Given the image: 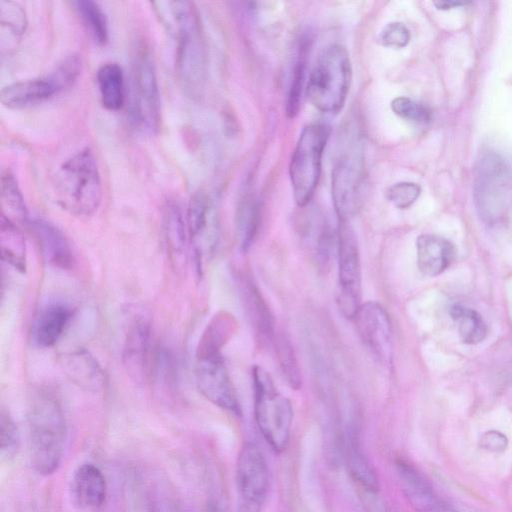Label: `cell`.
Masks as SVG:
<instances>
[{
    "instance_id": "cell-1",
    "label": "cell",
    "mask_w": 512,
    "mask_h": 512,
    "mask_svg": "<svg viewBox=\"0 0 512 512\" xmlns=\"http://www.w3.org/2000/svg\"><path fill=\"white\" fill-rule=\"evenodd\" d=\"M29 457L41 475L54 473L61 462L66 423L60 403L49 391H37L28 412Z\"/></svg>"
},
{
    "instance_id": "cell-2",
    "label": "cell",
    "mask_w": 512,
    "mask_h": 512,
    "mask_svg": "<svg viewBox=\"0 0 512 512\" xmlns=\"http://www.w3.org/2000/svg\"><path fill=\"white\" fill-rule=\"evenodd\" d=\"M168 12L177 41L176 69L187 96L199 97L206 79V50L197 9L190 1H171Z\"/></svg>"
},
{
    "instance_id": "cell-3",
    "label": "cell",
    "mask_w": 512,
    "mask_h": 512,
    "mask_svg": "<svg viewBox=\"0 0 512 512\" xmlns=\"http://www.w3.org/2000/svg\"><path fill=\"white\" fill-rule=\"evenodd\" d=\"M54 191L59 205L75 216H90L97 211L103 186L97 161L89 148L62 163L54 177Z\"/></svg>"
},
{
    "instance_id": "cell-4",
    "label": "cell",
    "mask_w": 512,
    "mask_h": 512,
    "mask_svg": "<svg viewBox=\"0 0 512 512\" xmlns=\"http://www.w3.org/2000/svg\"><path fill=\"white\" fill-rule=\"evenodd\" d=\"M351 79L352 65L347 49L340 44L328 45L309 74L307 98L319 111L337 114L346 102Z\"/></svg>"
},
{
    "instance_id": "cell-5",
    "label": "cell",
    "mask_w": 512,
    "mask_h": 512,
    "mask_svg": "<svg viewBox=\"0 0 512 512\" xmlns=\"http://www.w3.org/2000/svg\"><path fill=\"white\" fill-rule=\"evenodd\" d=\"M254 417L264 440L276 453L288 447L293 419L292 405L275 386L270 374L260 366H254Z\"/></svg>"
},
{
    "instance_id": "cell-6",
    "label": "cell",
    "mask_w": 512,
    "mask_h": 512,
    "mask_svg": "<svg viewBox=\"0 0 512 512\" xmlns=\"http://www.w3.org/2000/svg\"><path fill=\"white\" fill-rule=\"evenodd\" d=\"M474 199L479 216L487 224L501 220L512 199V171L494 151L481 153L474 169Z\"/></svg>"
},
{
    "instance_id": "cell-7",
    "label": "cell",
    "mask_w": 512,
    "mask_h": 512,
    "mask_svg": "<svg viewBox=\"0 0 512 512\" xmlns=\"http://www.w3.org/2000/svg\"><path fill=\"white\" fill-rule=\"evenodd\" d=\"M330 132L329 126L314 123L304 127L299 136L289 165L293 196L299 207L307 205L314 195Z\"/></svg>"
},
{
    "instance_id": "cell-8",
    "label": "cell",
    "mask_w": 512,
    "mask_h": 512,
    "mask_svg": "<svg viewBox=\"0 0 512 512\" xmlns=\"http://www.w3.org/2000/svg\"><path fill=\"white\" fill-rule=\"evenodd\" d=\"M81 69V57L76 53L67 55L46 75L4 86L0 91L1 103L12 109L39 104L73 85Z\"/></svg>"
},
{
    "instance_id": "cell-9",
    "label": "cell",
    "mask_w": 512,
    "mask_h": 512,
    "mask_svg": "<svg viewBox=\"0 0 512 512\" xmlns=\"http://www.w3.org/2000/svg\"><path fill=\"white\" fill-rule=\"evenodd\" d=\"M266 457L254 442L245 443L238 455L235 487L238 512H261L269 491Z\"/></svg>"
},
{
    "instance_id": "cell-10",
    "label": "cell",
    "mask_w": 512,
    "mask_h": 512,
    "mask_svg": "<svg viewBox=\"0 0 512 512\" xmlns=\"http://www.w3.org/2000/svg\"><path fill=\"white\" fill-rule=\"evenodd\" d=\"M337 305L341 314L353 320L361 306V265L356 237L347 223H341L337 240Z\"/></svg>"
},
{
    "instance_id": "cell-11",
    "label": "cell",
    "mask_w": 512,
    "mask_h": 512,
    "mask_svg": "<svg viewBox=\"0 0 512 512\" xmlns=\"http://www.w3.org/2000/svg\"><path fill=\"white\" fill-rule=\"evenodd\" d=\"M364 178L362 151L355 147L342 154L331 178L333 204L341 223H347L360 209Z\"/></svg>"
},
{
    "instance_id": "cell-12",
    "label": "cell",
    "mask_w": 512,
    "mask_h": 512,
    "mask_svg": "<svg viewBox=\"0 0 512 512\" xmlns=\"http://www.w3.org/2000/svg\"><path fill=\"white\" fill-rule=\"evenodd\" d=\"M133 86L135 121L141 128L153 132L160 121V94L155 62L145 43L135 50Z\"/></svg>"
},
{
    "instance_id": "cell-13",
    "label": "cell",
    "mask_w": 512,
    "mask_h": 512,
    "mask_svg": "<svg viewBox=\"0 0 512 512\" xmlns=\"http://www.w3.org/2000/svg\"><path fill=\"white\" fill-rule=\"evenodd\" d=\"M195 377L200 393L236 416L241 408L221 352H196Z\"/></svg>"
},
{
    "instance_id": "cell-14",
    "label": "cell",
    "mask_w": 512,
    "mask_h": 512,
    "mask_svg": "<svg viewBox=\"0 0 512 512\" xmlns=\"http://www.w3.org/2000/svg\"><path fill=\"white\" fill-rule=\"evenodd\" d=\"M354 322L357 333L372 357L388 367L393 358V333L387 311L375 301L362 303Z\"/></svg>"
},
{
    "instance_id": "cell-15",
    "label": "cell",
    "mask_w": 512,
    "mask_h": 512,
    "mask_svg": "<svg viewBox=\"0 0 512 512\" xmlns=\"http://www.w3.org/2000/svg\"><path fill=\"white\" fill-rule=\"evenodd\" d=\"M185 221L200 269L202 257L205 252H211L215 247L219 231L216 205L206 191L198 190L191 196Z\"/></svg>"
},
{
    "instance_id": "cell-16",
    "label": "cell",
    "mask_w": 512,
    "mask_h": 512,
    "mask_svg": "<svg viewBox=\"0 0 512 512\" xmlns=\"http://www.w3.org/2000/svg\"><path fill=\"white\" fill-rule=\"evenodd\" d=\"M395 465L402 491L415 512H458L436 494L412 464L398 459Z\"/></svg>"
},
{
    "instance_id": "cell-17",
    "label": "cell",
    "mask_w": 512,
    "mask_h": 512,
    "mask_svg": "<svg viewBox=\"0 0 512 512\" xmlns=\"http://www.w3.org/2000/svg\"><path fill=\"white\" fill-rule=\"evenodd\" d=\"M150 327L146 320L136 319L130 325L122 352L127 374L136 383L146 380L149 368Z\"/></svg>"
},
{
    "instance_id": "cell-18",
    "label": "cell",
    "mask_w": 512,
    "mask_h": 512,
    "mask_svg": "<svg viewBox=\"0 0 512 512\" xmlns=\"http://www.w3.org/2000/svg\"><path fill=\"white\" fill-rule=\"evenodd\" d=\"M417 267L428 277L443 273L456 258L455 245L436 234H421L416 240Z\"/></svg>"
},
{
    "instance_id": "cell-19",
    "label": "cell",
    "mask_w": 512,
    "mask_h": 512,
    "mask_svg": "<svg viewBox=\"0 0 512 512\" xmlns=\"http://www.w3.org/2000/svg\"><path fill=\"white\" fill-rule=\"evenodd\" d=\"M29 224L45 260L56 268L71 269L75 257L63 232L45 219H34Z\"/></svg>"
},
{
    "instance_id": "cell-20",
    "label": "cell",
    "mask_w": 512,
    "mask_h": 512,
    "mask_svg": "<svg viewBox=\"0 0 512 512\" xmlns=\"http://www.w3.org/2000/svg\"><path fill=\"white\" fill-rule=\"evenodd\" d=\"M344 454L351 477L366 493H378V475L362 451L359 433L355 424H349L343 437Z\"/></svg>"
},
{
    "instance_id": "cell-21",
    "label": "cell",
    "mask_w": 512,
    "mask_h": 512,
    "mask_svg": "<svg viewBox=\"0 0 512 512\" xmlns=\"http://www.w3.org/2000/svg\"><path fill=\"white\" fill-rule=\"evenodd\" d=\"M162 229L171 264L177 270L182 269L187 258L188 230L177 202L169 201L165 204L162 215Z\"/></svg>"
},
{
    "instance_id": "cell-22",
    "label": "cell",
    "mask_w": 512,
    "mask_h": 512,
    "mask_svg": "<svg viewBox=\"0 0 512 512\" xmlns=\"http://www.w3.org/2000/svg\"><path fill=\"white\" fill-rule=\"evenodd\" d=\"M71 491L73 500L79 507L95 509L105 502L106 481L98 467L86 463L75 471Z\"/></svg>"
},
{
    "instance_id": "cell-23",
    "label": "cell",
    "mask_w": 512,
    "mask_h": 512,
    "mask_svg": "<svg viewBox=\"0 0 512 512\" xmlns=\"http://www.w3.org/2000/svg\"><path fill=\"white\" fill-rule=\"evenodd\" d=\"M61 364L68 378L80 388L89 391L103 388L104 372L97 360L85 349L65 354Z\"/></svg>"
},
{
    "instance_id": "cell-24",
    "label": "cell",
    "mask_w": 512,
    "mask_h": 512,
    "mask_svg": "<svg viewBox=\"0 0 512 512\" xmlns=\"http://www.w3.org/2000/svg\"><path fill=\"white\" fill-rule=\"evenodd\" d=\"M71 317L70 309L60 303L49 304L36 317L33 327V340L39 347H52L63 334Z\"/></svg>"
},
{
    "instance_id": "cell-25",
    "label": "cell",
    "mask_w": 512,
    "mask_h": 512,
    "mask_svg": "<svg viewBox=\"0 0 512 512\" xmlns=\"http://www.w3.org/2000/svg\"><path fill=\"white\" fill-rule=\"evenodd\" d=\"M96 79L102 105L110 111L119 110L125 100L124 73L121 66L114 62L101 65Z\"/></svg>"
},
{
    "instance_id": "cell-26",
    "label": "cell",
    "mask_w": 512,
    "mask_h": 512,
    "mask_svg": "<svg viewBox=\"0 0 512 512\" xmlns=\"http://www.w3.org/2000/svg\"><path fill=\"white\" fill-rule=\"evenodd\" d=\"M260 225V206L252 194L245 193L235 212V229L239 246L247 250L254 241Z\"/></svg>"
},
{
    "instance_id": "cell-27",
    "label": "cell",
    "mask_w": 512,
    "mask_h": 512,
    "mask_svg": "<svg viewBox=\"0 0 512 512\" xmlns=\"http://www.w3.org/2000/svg\"><path fill=\"white\" fill-rule=\"evenodd\" d=\"M0 247L3 261L20 272L26 270L25 237L15 223L1 215Z\"/></svg>"
},
{
    "instance_id": "cell-28",
    "label": "cell",
    "mask_w": 512,
    "mask_h": 512,
    "mask_svg": "<svg viewBox=\"0 0 512 512\" xmlns=\"http://www.w3.org/2000/svg\"><path fill=\"white\" fill-rule=\"evenodd\" d=\"M449 314L457 325L463 343L474 345L484 341L487 337V324L476 310L456 304L450 307Z\"/></svg>"
},
{
    "instance_id": "cell-29",
    "label": "cell",
    "mask_w": 512,
    "mask_h": 512,
    "mask_svg": "<svg viewBox=\"0 0 512 512\" xmlns=\"http://www.w3.org/2000/svg\"><path fill=\"white\" fill-rule=\"evenodd\" d=\"M2 214L13 223H29L28 211L16 178L9 171L1 176Z\"/></svg>"
},
{
    "instance_id": "cell-30",
    "label": "cell",
    "mask_w": 512,
    "mask_h": 512,
    "mask_svg": "<svg viewBox=\"0 0 512 512\" xmlns=\"http://www.w3.org/2000/svg\"><path fill=\"white\" fill-rule=\"evenodd\" d=\"M73 5L94 41L105 45L109 40V28L107 17L100 5L93 0H76Z\"/></svg>"
},
{
    "instance_id": "cell-31",
    "label": "cell",
    "mask_w": 512,
    "mask_h": 512,
    "mask_svg": "<svg viewBox=\"0 0 512 512\" xmlns=\"http://www.w3.org/2000/svg\"><path fill=\"white\" fill-rule=\"evenodd\" d=\"M234 324L230 315H216L203 332L196 352H221L233 331Z\"/></svg>"
},
{
    "instance_id": "cell-32",
    "label": "cell",
    "mask_w": 512,
    "mask_h": 512,
    "mask_svg": "<svg viewBox=\"0 0 512 512\" xmlns=\"http://www.w3.org/2000/svg\"><path fill=\"white\" fill-rule=\"evenodd\" d=\"M275 350L279 367L285 381L293 389L301 386V372L290 341L283 335L275 340Z\"/></svg>"
},
{
    "instance_id": "cell-33",
    "label": "cell",
    "mask_w": 512,
    "mask_h": 512,
    "mask_svg": "<svg viewBox=\"0 0 512 512\" xmlns=\"http://www.w3.org/2000/svg\"><path fill=\"white\" fill-rule=\"evenodd\" d=\"M0 24L2 34L20 37L27 28V17L23 7L14 1H0Z\"/></svg>"
},
{
    "instance_id": "cell-34",
    "label": "cell",
    "mask_w": 512,
    "mask_h": 512,
    "mask_svg": "<svg viewBox=\"0 0 512 512\" xmlns=\"http://www.w3.org/2000/svg\"><path fill=\"white\" fill-rule=\"evenodd\" d=\"M305 57V48H301L298 60L293 69L286 102V114L289 118H294L300 109L307 65Z\"/></svg>"
},
{
    "instance_id": "cell-35",
    "label": "cell",
    "mask_w": 512,
    "mask_h": 512,
    "mask_svg": "<svg viewBox=\"0 0 512 512\" xmlns=\"http://www.w3.org/2000/svg\"><path fill=\"white\" fill-rule=\"evenodd\" d=\"M391 109L397 116L414 124L426 125L432 120V112L426 105L408 97L393 99Z\"/></svg>"
},
{
    "instance_id": "cell-36",
    "label": "cell",
    "mask_w": 512,
    "mask_h": 512,
    "mask_svg": "<svg viewBox=\"0 0 512 512\" xmlns=\"http://www.w3.org/2000/svg\"><path fill=\"white\" fill-rule=\"evenodd\" d=\"M248 301L258 331L266 338H272L274 335L273 318L257 288L248 287Z\"/></svg>"
},
{
    "instance_id": "cell-37",
    "label": "cell",
    "mask_w": 512,
    "mask_h": 512,
    "mask_svg": "<svg viewBox=\"0 0 512 512\" xmlns=\"http://www.w3.org/2000/svg\"><path fill=\"white\" fill-rule=\"evenodd\" d=\"M20 436L18 428L6 411L2 410L0 416V448L5 459L12 458L18 451Z\"/></svg>"
},
{
    "instance_id": "cell-38",
    "label": "cell",
    "mask_w": 512,
    "mask_h": 512,
    "mask_svg": "<svg viewBox=\"0 0 512 512\" xmlns=\"http://www.w3.org/2000/svg\"><path fill=\"white\" fill-rule=\"evenodd\" d=\"M421 188L413 182H399L386 191V198L397 208L410 207L419 197Z\"/></svg>"
},
{
    "instance_id": "cell-39",
    "label": "cell",
    "mask_w": 512,
    "mask_h": 512,
    "mask_svg": "<svg viewBox=\"0 0 512 512\" xmlns=\"http://www.w3.org/2000/svg\"><path fill=\"white\" fill-rule=\"evenodd\" d=\"M410 41V32L401 22L388 23L380 33V42L386 47L403 48Z\"/></svg>"
},
{
    "instance_id": "cell-40",
    "label": "cell",
    "mask_w": 512,
    "mask_h": 512,
    "mask_svg": "<svg viewBox=\"0 0 512 512\" xmlns=\"http://www.w3.org/2000/svg\"><path fill=\"white\" fill-rule=\"evenodd\" d=\"M507 443L506 436L496 430L487 431L480 438V446L492 452L504 451L507 447Z\"/></svg>"
},
{
    "instance_id": "cell-41",
    "label": "cell",
    "mask_w": 512,
    "mask_h": 512,
    "mask_svg": "<svg viewBox=\"0 0 512 512\" xmlns=\"http://www.w3.org/2000/svg\"><path fill=\"white\" fill-rule=\"evenodd\" d=\"M364 504L368 512H391L386 503L378 497V493H366Z\"/></svg>"
},
{
    "instance_id": "cell-42",
    "label": "cell",
    "mask_w": 512,
    "mask_h": 512,
    "mask_svg": "<svg viewBox=\"0 0 512 512\" xmlns=\"http://www.w3.org/2000/svg\"><path fill=\"white\" fill-rule=\"evenodd\" d=\"M434 6L437 8V9H440V10H447V9H452V8H457V7H460V6H465L467 4H470V2L468 1H453V0H444V1H435L433 2Z\"/></svg>"
},
{
    "instance_id": "cell-43",
    "label": "cell",
    "mask_w": 512,
    "mask_h": 512,
    "mask_svg": "<svg viewBox=\"0 0 512 512\" xmlns=\"http://www.w3.org/2000/svg\"><path fill=\"white\" fill-rule=\"evenodd\" d=\"M204 512H226L218 503L211 502L207 505Z\"/></svg>"
}]
</instances>
